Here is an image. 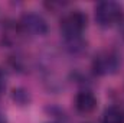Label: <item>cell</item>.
<instances>
[{"label":"cell","mask_w":124,"mask_h":123,"mask_svg":"<svg viewBox=\"0 0 124 123\" xmlns=\"http://www.w3.org/2000/svg\"><path fill=\"white\" fill-rule=\"evenodd\" d=\"M87 25H88L87 15L82 10L75 9L62 16L59 31L65 42H75V41L82 39V33L87 29Z\"/></svg>","instance_id":"obj_1"},{"label":"cell","mask_w":124,"mask_h":123,"mask_svg":"<svg viewBox=\"0 0 124 123\" xmlns=\"http://www.w3.org/2000/svg\"><path fill=\"white\" fill-rule=\"evenodd\" d=\"M93 72L100 77H107L118 72L121 68V57L113 49L100 51L93 60Z\"/></svg>","instance_id":"obj_3"},{"label":"cell","mask_w":124,"mask_h":123,"mask_svg":"<svg viewBox=\"0 0 124 123\" xmlns=\"http://www.w3.org/2000/svg\"><path fill=\"white\" fill-rule=\"evenodd\" d=\"M46 123H58V122H46Z\"/></svg>","instance_id":"obj_11"},{"label":"cell","mask_w":124,"mask_h":123,"mask_svg":"<svg viewBox=\"0 0 124 123\" xmlns=\"http://www.w3.org/2000/svg\"><path fill=\"white\" fill-rule=\"evenodd\" d=\"M13 100L19 104H28L29 103V96H28V91L23 90V88H15L13 90Z\"/></svg>","instance_id":"obj_7"},{"label":"cell","mask_w":124,"mask_h":123,"mask_svg":"<svg viewBox=\"0 0 124 123\" xmlns=\"http://www.w3.org/2000/svg\"><path fill=\"white\" fill-rule=\"evenodd\" d=\"M102 123H124V109L121 106H108L102 113Z\"/></svg>","instance_id":"obj_6"},{"label":"cell","mask_w":124,"mask_h":123,"mask_svg":"<svg viewBox=\"0 0 124 123\" xmlns=\"http://www.w3.org/2000/svg\"><path fill=\"white\" fill-rule=\"evenodd\" d=\"M19 31L29 36H45L49 31V26L39 13L26 12L19 19Z\"/></svg>","instance_id":"obj_4"},{"label":"cell","mask_w":124,"mask_h":123,"mask_svg":"<svg viewBox=\"0 0 124 123\" xmlns=\"http://www.w3.org/2000/svg\"><path fill=\"white\" fill-rule=\"evenodd\" d=\"M4 90H6V74L0 68V96L4 93Z\"/></svg>","instance_id":"obj_8"},{"label":"cell","mask_w":124,"mask_h":123,"mask_svg":"<svg viewBox=\"0 0 124 123\" xmlns=\"http://www.w3.org/2000/svg\"><path fill=\"white\" fill-rule=\"evenodd\" d=\"M120 33H121V38L124 39V19L121 20V23H120Z\"/></svg>","instance_id":"obj_9"},{"label":"cell","mask_w":124,"mask_h":123,"mask_svg":"<svg viewBox=\"0 0 124 123\" xmlns=\"http://www.w3.org/2000/svg\"><path fill=\"white\" fill-rule=\"evenodd\" d=\"M94 16L98 26L108 29L121 23V20L124 19V7L118 1L113 0L100 1L94 9Z\"/></svg>","instance_id":"obj_2"},{"label":"cell","mask_w":124,"mask_h":123,"mask_svg":"<svg viewBox=\"0 0 124 123\" xmlns=\"http://www.w3.org/2000/svg\"><path fill=\"white\" fill-rule=\"evenodd\" d=\"M74 104H75L77 112H79L81 114H90L97 109L98 100L91 90H81L77 93Z\"/></svg>","instance_id":"obj_5"},{"label":"cell","mask_w":124,"mask_h":123,"mask_svg":"<svg viewBox=\"0 0 124 123\" xmlns=\"http://www.w3.org/2000/svg\"><path fill=\"white\" fill-rule=\"evenodd\" d=\"M0 123H7V119H6L4 114H1V113H0Z\"/></svg>","instance_id":"obj_10"}]
</instances>
